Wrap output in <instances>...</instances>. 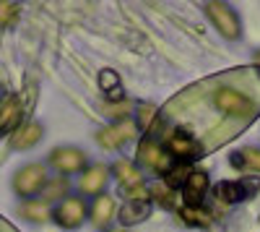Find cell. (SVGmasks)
<instances>
[{
  "label": "cell",
  "mask_w": 260,
  "mask_h": 232,
  "mask_svg": "<svg viewBox=\"0 0 260 232\" xmlns=\"http://www.w3.org/2000/svg\"><path fill=\"white\" fill-rule=\"evenodd\" d=\"M42 138H45V128H42V123H37V120L21 123L18 128L8 136L11 149H16V152H29V149H34Z\"/></svg>",
  "instance_id": "13"
},
{
  "label": "cell",
  "mask_w": 260,
  "mask_h": 232,
  "mask_svg": "<svg viewBox=\"0 0 260 232\" xmlns=\"http://www.w3.org/2000/svg\"><path fill=\"white\" fill-rule=\"evenodd\" d=\"M136 159H138V162H136L138 167H143V170L154 172V175H161V178L177 164L175 157L167 152V146H161L159 141H154L151 136L141 138L138 152H136Z\"/></svg>",
  "instance_id": "4"
},
{
  "label": "cell",
  "mask_w": 260,
  "mask_h": 232,
  "mask_svg": "<svg viewBox=\"0 0 260 232\" xmlns=\"http://www.w3.org/2000/svg\"><path fill=\"white\" fill-rule=\"evenodd\" d=\"M18 217H24L26 222L45 224V222H50V219H52V209H50V204H45L42 198L21 201V206H18Z\"/></svg>",
  "instance_id": "17"
},
{
  "label": "cell",
  "mask_w": 260,
  "mask_h": 232,
  "mask_svg": "<svg viewBox=\"0 0 260 232\" xmlns=\"http://www.w3.org/2000/svg\"><path fill=\"white\" fill-rule=\"evenodd\" d=\"M151 217V201H138V198H127L120 209H117V222L125 227H133L138 222H146Z\"/></svg>",
  "instance_id": "15"
},
{
  "label": "cell",
  "mask_w": 260,
  "mask_h": 232,
  "mask_svg": "<svg viewBox=\"0 0 260 232\" xmlns=\"http://www.w3.org/2000/svg\"><path fill=\"white\" fill-rule=\"evenodd\" d=\"M213 104L219 107L224 115L229 118H240V120H247L255 115V104L247 94L242 92H237L232 86H219L213 92Z\"/></svg>",
  "instance_id": "7"
},
{
  "label": "cell",
  "mask_w": 260,
  "mask_h": 232,
  "mask_svg": "<svg viewBox=\"0 0 260 232\" xmlns=\"http://www.w3.org/2000/svg\"><path fill=\"white\" fill-rule=\"evenodd\" d=\"M257 183H242V180H224L213 188L216 198H219L221 204H240L245 201L250 193H255Z\"/></svg>",
  "instance_id": "14"
},
{
  "label": "cell",
  "mask_w": 260,
  "mask_h": 232,
  "mask_svg": "<svg viewBox=\"0 0 260 232\" xmlns=\"http://www.w3.org/2000/svg\"><path fill=\"white\" fill-rule=\"evenodd\" d=\"M208 188H211V178L206 170H190L185 185H182V201L185 206H201L206 193H208Z\"/></svg>",
  "instance_id": "12"
},
{
  "label": "cell",
  "mask_w": 260,
  "mask_h": 232,
  "mask_svg": "<svg viewBox=\"0 0 260 232\" xmlns=\"http://www.w3.org/2000/svg\"><path fill=\"white\" fill-rule=\"evenodd\" d=\"M6 99V92H3V86H0V102H3Z\"/></svg>",
  "instance_id": "28"
},
{
  "label": "cell",
  "mask_w": 260,
  "mask_h": 232,
  "mask_svg": "<svg viewBox=\"0 0 260 232\" xmlns=\"http://www.w3.org/2000/svg\"><path fill=\"white\" fill-rule=\"evenodd\" d=\"M167 152L175 157V162L187 164V162H195L203 157V143L187 131H175L167 138Z\"/></svg>",
  "instance_id": "9"
},
{
  "label": "cell",
  "mask_w": 260,
  "mask_h": 232,
  "mask_svg": "<svg viewBox=\"0 0 260 232\" xmlns=\"http://www.w3.org/2000/svg\"><path fill=\"white\" fill-rule=\"evenodd\" d=\"M110 170H112V178L117 180V185L122 188L125 201H127V198L151 201L148 185H146V178H143V170H141L136 162H130V159H117L115 164H110Z\"/></svg>",
  "instance_id": "1"
},
{
  "label": "cell",
  "mask_w": 260,
  "mask_h": 232,
  "mask_svg": "<svg viewBox=\"0 0 260 232\" xmlns=\"http://www.w3.org/2000/svg\"><path fill=\"white\" fill-rule=\"evenodd\" d=\"M112 180V170H110V164H89L86 170L78 175V196H91L96 198L99 193H104V188L110 185Z\"/></svg>",
  "instance_id": "10"
},
{
  "label": "cell",
  "mask_w": 260,
  "mask_h": 232,
  "mask_svg": "<svg viewBox=\"0 0 260 232\" xmlns=\"http://www.w3.org/2000/svg\"><path fill=\"white\" fill-rule=\"evenodd\" d=\"M52 219L62 229H78L86 219H89V204L83 196H68L52 209Z\"/></svg>",
  "instance_id": "8"
},
{
  "label": "cell",
  "mask_w": 260,
  "mask_h": 232,
  "mask_svg": "<svg viewBox=\"0 0 260 232\" xmlns=\"http://www.w3.org/2000/svg\"><path fill=\"white\" fill-rule=\"evenodd\" d=\"M187 175H190V167L187 164H175L172 170L164 175V185L169 188V191H177L180 185H185V180H187Z\"/></svg>",
  "instance_id": "23"
},
{
  "label": "cell",
  "mask_w": 260,
  "mask_h": 232,
  "mask_svg": "<svg viewBox=\"0 0 260 232\" xmlns=\"http://www.w3.org/2000/svg\"><path fill=\"white\" fill-rule=\"evenodd\" d=\"M50 175H47V164L42 162H29L24 167H18L16 175H13V193L21 198V201H31V198H39L42 188L47 185Z\"/></svg>",
  "instance_id": "2"
},
{
  "label": "cell",
  "mask_w": 260,
  "mask_h": 232,
  "mask_svg": "<svg viewBox=\"0 0 260 232\" xmlns=\"http://www.w3.org/2000/svg\"><path fill=\"white\" fill-rule=\"evenodd\" d=\"M104 232H127V229H117V227H110V229H104Z\"/></svg>",
  "instance_id": "27"
},
{
  "label": "cell",
  "mask_w": 260,
  "mask_h": 232,
  "mask_svg": "<svg viewBox=\"0 0 260 232\" xmlns=\"http://www.w3.org/2000/svg\"><path fill=\"white\" fill-rule=\"evenodd\" d=\"M117 219V204H115V196L110 193H99L96 198H91L89 204V222L96 227V229H110L112 222Z\"/></svg>",
  "instance_id": "11"
},
{
  "label": "cell",
  "mask_w": 260,
  "mask_h": 232,
  "mask_svg": "<svg viewBox=\"0 0 260 232\" xmlns=\"http://www.w3.org/2000/svg\"><path fill=\"white\" fill-rule=\"evenodd\" d=\"M138 123L133 118H125V120H115V123H107L94 133V141L102 146L104 152H117L127 141H133L138 136Z\"/></svg>",
  "instance_id": "5"
},
{
  "label": "cell",
  "mask_w": 260,
  "mask_h": 232,
  "mask_svg": "<svg viewBox=\"0 0 260 232\" xmlns=\"http://www.w3.org/2000/svg\"><path fill=\"white\" fill-rule=\"evenodd\" d=\"M232 164L237 167V170L260 175V146H242L240 152L232 154Z\"/></svg>",
  "instance_id": "19"
},
{
  "label": "cell",
  "mask_w": 260,
  "mask_h": 232,
  "mask_svg": "<svg viewBox=\"0 0 260 232\" xmlns=\"http://www.w3.org/2000/svg\"><path fill=\"white\" fill-rule=\"evenodd\" d=\"M21 16V6L18 3H11V0H0V26L8 29L13 26Z\"/></svg>",
  "instance_id": "24"
},
{
  "label": "cell",
  "mask_w": 260,
  "mask_h": 232,
  "mask_svg": "<svg viewBox=\"0 0 260 232\" xmlns=\"http://www.w3.org/2000/svg\"><path fill=\"white\" fill-rule=\"evenodd\" d=\"M156 118H159V112H156L154 104H146V102L138 104V128L141 131H151V123Z\"/></svg>",
  "instance_id": "25"
},
{
  "label": "cell",
  "mask_w": 260,
  "mask_h": 232,
  "mask_svg": "<svg viewBox=\"0 0 260 232\" xmlns=\"http://www.w3.org/2000/svg\"><path fill=\"white\" fill-rule=\"evenodd\" d=\"M104 115L110 118V123H115V120H125V118H130V110H133V104H130L127 99H120V102H104Z\"/></svg>",
  "instance_id": "22"
},
{
  "label": "cell",
  "mask_w": 260,
  "mask_h": 232,
  "mask_svg": "<svg viewBox=\"0 0 260 232\" xmlns=\"http://www.w3.org/2000/svg\"><path fill=\"white\" fill-rule=\"evenodd\" d=\"M252 63H255V66H260V50H257V52L252 55Z\"/></svg>",
  "instance_id": "26"
},
{
  "label": "cell",
  "mask_w": 260,
  "mask_h": 232,
  "mask_svg": "<svg viewBox=\"0 0 260 232\" xmlns=\"http://www.w3.org/2000/svg\"><path fill=\"white\" fill-rule=\"evenodd\" d=\"M99 89L104 92L107 102H120L122 99V81L112 68H104L99 73Z\"/></svg>",
  "instance_id": "20"
},
{
  "label": "cell",
  "mask_w": 260,
  "mask_h": 232,
  "mask_svg": "<svg viewBox=\"0 0 260 232\" xmlns=\"http://www.w3.org/2000/svg\"><path fill=\"white\" fill-rule=\"evenodd\" d=\"M180 217H182V222H187L192 227H208L213 222L211 212H206V209H201V206H182Z\"/></svg>",
  "instance_id": "21"
},
{
  "label": "cell",
  "mask_w": 260,
  "mask_h": 232,
  "mask_svg": "<svg viewBox=\"0 0 260 232\" xmlns=\"http://www.w3.org/2000/svg\"><path fill=\"white\" fill-rule=\"evenodd\" d=\"M47 167H52L62 178H71V175H81L89 167V157L78 146H55L47 154Z\"/></svg>",
  "instance_id": "6"
},
{
  "label": "cell",
  "mask_w": 260,
  "mask_h": 232,
  "mask_svg": "<svg viewBox=\"0 0 260 232\" xmlns=\"http://www.w3.org/2000/svg\"><path fill=\"white\" fill-rule=\"evenodd\" d=\"M203 13L208 16L213 29L219 32L224 39L237 42L242 37V21H240V16H237V11L229 3H221V0H208V3H203Z\"/></svg>",
  "instance_id": "3"
},
{
  "label": "cell",
  "mask_w": 260,
  "mask_h": 232,
  "mask_svg": "<svg viewBox=\"0 0 260 232\" xmlns=\"http://www.w3.org/2000/svg\"><path fill=\"white\" fill-rule=\"evenodd\" d=\"M24 123V107H21L18 97H6L0 102V133H13L18 125Z\"/></svg>",
  "instance_id": "16"
},
{
  "label": "cell",
  "mask_w": 260,
  "mask_h": 232,
  "mask_svg": "<svg viewBox=\"0 0 260 232\" xmlns=\"http://www.w3.org/2000/svg\"><path fill=\"white\" fill-rule=\"evenodd\" d=\"M68 196H71V180L62 178V175L50 178L47 185L42 188V193H39V198L45 204H60L62 198H68Z\"/></svg>",
  "instance_id": "18"
}]
</instances>
